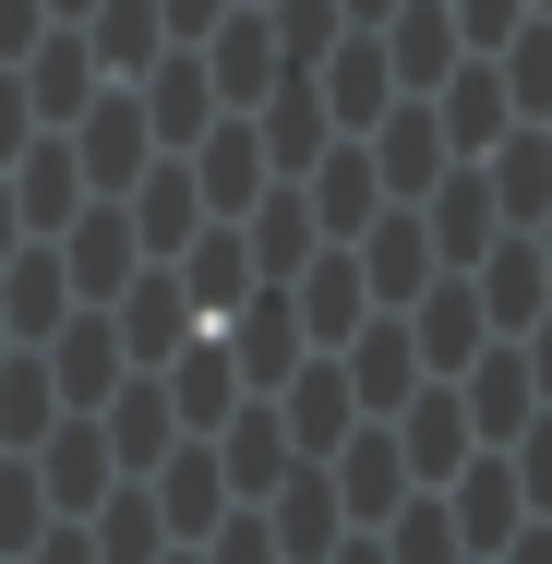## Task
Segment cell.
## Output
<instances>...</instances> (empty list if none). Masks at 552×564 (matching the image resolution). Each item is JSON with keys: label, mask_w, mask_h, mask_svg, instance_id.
Instances as JSON below:
<instances>
[{"label": "cell", "mask_w": 552, "mask_h": 564, "mask_svg": "<svg viewBox=\"0 0 552 564\" xmlns=\"http://www.w3.org/2000/svg\"><path fill=\"white\" fill-rule=\"evenodd\" d=\"M336 505H348V529H385L397 505H409V456H397V421H348V445L325 456Z\"/></svg>", "instance_id": "6da1fadb"}, {"label": "cell", "mask_w": 552, "mask_h": 564, "mask_svg": "<svg viewBox=\"0 0 552 564\" xmlns=\"http://www.w3.org/2000/svg\"><path fill=\"white\" fill-rule=\"evenodd\" d=\"M444 169H456V144H444V120H433V97H397V109L372 120V181L397 193V205H421Z\"/></svg>", "instance_id": "7a4b0ae2"}, {"label": "cell", "mask_w": 552, "mask_h": 564, "mask_svg": "<svg viewBox=\"0 0 552 564\" xmlns=\"http://www.w3.org/2000/svg\"><path fill=\"white\" fill-rule=\"evenodd\" d=\"M433 492H444V517H456V541H468V553H505V541L529 529V492H517L505 445L468 456V468H456V480H433Z\"/></svg>", "instance_id": "3957f363"}, {"label": "cell", "mask_w": 552, "mask_h": 564, "mask_svg": "<svg viewBox=\"0 0 552 564\" xmlns=\"http://www.w3.org/2000/svg\"><path fill=\"white\" fill-rule=\"evenodd\" d=\"M385 421H397V456H409V480H421V492L456 480L468 445H480V433H468V409H456V372H444V384H409V409H385Z\"/></svg>", "instance_id": "277c9868"}, {"label": "cell", "mask_w": 552, "mask_h": 564, "mask_svg": "<svg viewBox=\"0 0 552 564\" xmlns=\"http://www.w3.org/2000/svg\"><path fill=\"white\" fill-rule=\"evenodd\" d=\"M456 409H468V433H480V445H505V433L541 409V372H529V348H517V337H480V348H468V384H456Z\"/></svg>", "instance_id": "5b68a950"}, {"label": "cell", "mask_w": 552, "mask_h": 564, "mask_svg": "<svg viewBox=\"0 0 552 564\" xmlns=\"http://www.w3.org/2000/svg\"><path fill=\"white\" fill-rule=\"evenodd\" d=\"M336 360H348V397H360V421H385V409H409V384H421V337H409L397 313H360Z\"/></svg>", "instance_id": "8992f818"}, {"label": "cell", "mask_w": 552, "mask_h": 564, "mask_svg": "<svg viewBox=\"0 0 552 564\" xmlns=\"http://www.w3.org/2000/svg\"><path fill=\"white\" fill-rule=\"evenodd\" d=\"M277 421H289V445H301V456H336V445H348L360 397H348V360H336V348H313V360L277 384Z\"/></svg>", "instance_id": "52a82bcc"}, {"label": "cell", "mask_w": 552, "mask_h": 564, "mask_svg": "<svg viewBox=\"0 0 552 564\" xmlns=\"http://www.w3.org/2000/svg\"><path fill=\"white\" fill-rule=\"evenodd\" d=\"M109 325H120V360H144V372L193 337V289L169 276V252H156V276H144V264L120 276V313H109Z\"/></svg>", "instance_id": "ba28073f"}, {"label": "cell", "mask_w": 552, "mask_h": 564, "mask_svg": "<svg viewBox=\"0 0 552 564\" xmlns=\"http://www.w3.org/2000/svg\"><path fill=\"white\" fill-rule=\"evenodd\" d=\"M372 36H385V61H397V97H433L444 73L468 61V36H456V12H444V0H397Z\"/></svg>", "instance_id": "9c48e42d"}, {"label": "cell", "mask_w": 552, "mask_h": 564, "mask_svg": "<svg viewBox=\"0 0 552 564\" xmlns=\"http://www.w3.org/2000/svg\"><path fill=\"white\" fill-rule=\"evenodd\" d=\"M181 156H193V181H205V217H240V205L277 181V156H264V132H252V120H205Z\"/></svg>", "instance_id": "30bf717a"}, {"label": "cell", "mask_w": 552, "mask_h": 564, "mask_svg": "<svg viewBox=\"0 0 552 564\" xmlns=\"http://www.w3.org/2000/svg\"><path fill=\"white\" fill-rule=\"evenodd\" d=\"M264 529H277V553H289V564H325L336 541H348V505H336L325 456H301V468L277 480V505H264Z\"/></svg>", "instance_id": "8fae6325"}, {"label": "cell", "mask_w": 552, "mask_h": 564, "mask_svg": "<svg viewBox=\"0 0 552 564\" xmlns=\"http://www.w3.org/2000/svg\"><path fill=\"white\" fill-rule=\"evenodd\" d=\"M433 120H444V144H456V156H493V144H505V120H517V97H505L493 48H468V61H456V73L433 85Z\"/></svg>", "instance_id": "7c38bea8"}, {"label": "cell", "mask_w": 552, "mask_h": 564, "mask_svg": "<svg viewBox=\"0 0 552 564\" xmlns=\"http://www.w3.org/2000/svg\"><path fill=\"white\" fill-rule=\"evenodd\" d=\"M289 301H301V337H313V348H348V325L372 313V276H360V252H348V240H325V252L289 276Z\"/></svg>", "instance_id": "4fadbf2b"}, {"label": "cell", "mask_w": 552, "mask_h": 564, "mask_svg": "<svg viewBox=\"0 0 552 564\" xmlns=\"http://www.w3.org/2000/svg\"><path fill=\"white\" fill-rule=\"evenodd\" d=\"M433 252L444 264H480V252H493V240H505V205H493V169H480V156H456V169H444L433 181Z\"/></svg>", "instance_id": "5bb4252c"}, {"label": "cell", "mask_w": 552, "mask_h": 564, "mask_svg": "<svg viewBox=\"0 0 552 564\" xmlns=\"http://www.w3.org/2000/svg\"><path fill=\"white\" fill-rule=\"evenodd\" d=\"M433 228L409 217V205H372V228H360V276H372V301H397V313H409V301H421V289H433Z\"/></svg>", "instance_id": "9a60e30c"}, {"label": "cell", "mask_w": 552, "mask_h": 564, "mask_svg": "<svg viewBox=\"0 0 552 564\" xmlns=\"http://www.w3.org/2000/svg\"><path fill=\"white\" fill-rule=\"evenodd\" d=\"M144 73H156V85H144V132H156V156H181V144L217 120V73H205V48H156Z\"/></svg>", "instance_id": "2e32d148"}, {"label": "cell", "mask_w": 552, "mask_h": 564, "mask_svg": "<svg viewBox=\"0 0 552 564\" xmlns=\"http://www.w3.org/2000/svg\"><path fill=\"white\" fill-rule=\"evenodd\" d=\"M193 48H205V73H217V97H228V109H252V97L289 73V48H277V24H264V12H217Z\"/></svg>", "instance_id": "e0dca14e"}, {"label": "cell", "mask_w": 552, "mask_h": 564, "mask_svg": "<svg viewBox=\"0 0 552 564\" xmlns=\"http://www.w3.org/2000/svg\"><path fill=\"white\" fill-rule=\"evenodd\" d=\"M144 492H156L169 541H205V529L228 517V468H217V445H169L156 468H144Z\"/></svg>", "instance_id": "ac0fdd59"}, {"label": "cell", "mask_w": 552, "mask_h": 564, "mask_svg": "<svg viewBox=\"0 0 552 564\" xmlns=\"http://www.w3.org/2000/svg\"><path fill=\"white\" fill-rule=\"evenodd\" d=\"M313 97H325V120H372L397 109V61H385V36H336L325 61H313Z\"/></svg>", "instance_id": "d6986e66"}, {"label": "cell", "mask_w": 552, "mask_h": 564, "mask_svg": "<svg viewBox=\"0 0 552 564\" xmlns=\"http://www.w3.org/2000/svg\"><path fill=\"white\" fill-rule=\"evenodd\" d=\"M144 156H156L144 97H97V109H85V132H73V169H85L97 193H132V181H144Z\"/></svg>", "instance_id": "ffe728a7"}, {"label": "cell", "mask_w": 552, "mask_h": 564, "mask_svg": "<svg viewBox=\"0 0 552 564\" xmlns=\"http://www.w3.org/2000/svg\"><path fill=\"white\" fill-rule=\"evenodd\" d=\"M409 337H421V372H468V348L493 337V313H480L468 276H433V289L409 301Z\"/></svg>", "instance_id": "44dd1931"}, {"label": "cell", "mask_w": 552, "mask_h": 564, "mask_svg": "<svg viewBox=\"0 0 552 564\" xmlns=\"http://www.w3.org/2000/svg\"><path fill=\"white\" fill-rule=\"evenodd\" d=\"M468 289H480L493 337H517V325H529V313L552 301V264H541V240H529V228H505V240L480 252V276H468Z\"/></svg>", "instance_id": "7402d4cb"}, {"label": "cell", "mask_w": 552, "mask_h": 564, "mask_svg": "<svg viewBox=\"0 0 552 564\" xmlns=\"http://www.w3.org/2000/svg\"><path fill=\"white\" fill-rule=\"evenodd\" d=\"M120 217H132L144 252H181V240L205 228V181H193V156H169V169L144 156V181H132V205H120Z\"/></svg>", "instance_id": "603a6c76"}, {"label": "cell", "mask_w": 552, "mask_h": 564, "mask_svg": "<svg viewBox=\"0 0 552 564\" xmlns=\"http://www.w3.org/2000/svg\"><path fill=\"white\" fill-rule=\"evenodd\" d=\"M24 456H36V480H48L61 505H97V492L120 480V456H109V421H48V433H36Z\"/></svg>", "instance_id": "cb8c5ba5"}, {"label": "cell", "mask_w": 552, "mask_h": 564, "mask_svg": "<svg viewBox=\"0 0 552 564\" xmlns=\"http://www.w3.org/2000/svg\"><path fill=\"white\" fill-rule=\"evenodd\" d=\"M205 445H217L228 492H277V480L301 468V445H289V421H277V409H228L217 433H205Z\"/></svg>", "instance_id": "d4e9b609"}, {"label": "cell", "mask_w": 552, "mask_h": 564, "mask_svg": "<svg viewBox=\"0 0 552 564\" xmlns=\"http://www.w3.org/2000/svg\"><path fill=\"white\" fill-rule=\"evenodd\" d=\"M372 205H385L372 144H325V156H313V228H325V240H360V228H372Z\"/></svg>", "instance_id": "484cf974"}, {"label": "cell", "mask_w": 552, "mask_h": 564, "mask_svg": "<svg viewBox=\"0 0 552 564\" xmlns=\"http://www.w3.org/2000/svg\"><path fill=\"white\" fill-rule=\"evenodd\" d=\"M61 240H73L61 264H73V289H85V301H109L120 276H132V252H144V240H132V217H120V205H73V228H61Z\"/></svg>", "instance_id": "4316f807"}, {"label": "cell", "mask_w": 552, "mask_h": 564, "mask_svg": "<svg viewBox=\"0 0 552 564\" xmlns=\"http://www.w3.org/2000/svg\"><path fill=\"white\" fill-rule=\"evenodd\" d=\"M109 409V456H120V480H144L156 456L181 445V409H169V384H132V397H97Z\"/></svg>", "instance_id": "83f0119b"}, {"label": "cell", "mask_w": 552, "mask_h": 564, "mask_svg": "<svg viewBox=\"0 0 552 564\" xmlns=\"http://www.w3.org/2000/svg\"><path fill=\"white\" fill-rule=\"evenodd\" d=\"M493 205H505V228L552 217V132H517V120H505V144H493Z\"/></svg>", "instance_id": "f1b7e54d"}, {"label": "cell", "mask_w": 552, "mask_h": 564, "mask_svg": "<svg viewBox=\"0 0 552 564\" xmlns=\"http://www.w3.org/2000/svg\"><path fill=\"white\" fill-rule=\"evenodd\" d=\"M36 348H48V372H61V397H73V409H97V397H109V372H120V325H109V313H73L61 337H36Z\"/></svg>", "instance_id": "f546056e"}, {"label": "cell", "mask_w": 552, "mask_h": 564, "mask_svg": "<svg viewBox=\"0 0 552 564\" xmlns=\"http://www.w3.org/2000/svg\"><path fill=\"white\" fill-rule=\"evenodd\" d=\"M61 313H73V264H61V252H12V276H0V325H12V337H48Z\"/></svg>", "instance_id": "4dcf8cb0"}, {"label": "cell", "mask_w": 552, "mask_h": 564, "mask_svg": "<svg viewBox=\"0 0 552 564\" xmlns=\"http://www.w3.org/2000/svg\"><path fill=\"white\" fill-rule=\"evenodd\" d=\"M61 421V372H48V348L24 337V360H0V445H36Z\"/></svg>", "instance_id": "1f68e13d"}, {"label": "cell", "mask_w": 552, "mask_h": 564, "mask_svg": "<svg viewBox=\"0 0 552 564\" xmlns=\"http://www.w3.org/2000/svg\"><path fill=\"white\" fill-rule=\"evenodd\" d=\"M169 553V517H156V492L132 480V492H97V564H156Z\"/></svg>", "instance_id": "d6a6232c"}, {"label": "cell", "mask_w": 552, "mask_h": 564, "mask_svg": "<svg viewBox=\"0 0 552 564\" xmlns=\"http://www.w3.org/2000/svg\"><path fill=\"white\" fill-rule=\"evenodd\" d=\"M12 205H24V228H73V205H85V169H73L61 144H24V181H12Z\"/></svg>", "instance_id": "836d02e7"}, {"label": "cell", "mask_w": 552, "mask_h": 564, "mask_svg": "<svg viewBox=\"0 0 552 564\" xmlns=\"http://www.w3.org/2000/svg\"><path fill=\"white\" fill-rule=\"evenodd\" d=\"M85 48H97L109 73H144V61L169 48V12H156V0H97V36H85Z\"/></svg>", "instance_id": "e575fe53"}, {"label": "cell", "mask_w": 552, "mask_h": 564, "mask_svg": "<svg viewBox=\"0 0 552 564\" xmlns=\"http://www.w3.org/2000/svg\"><path fill=\"white\" fill-rule=\"evenodd\" d=\"M385 564H468L456 517H444V492H421V505H397V517H385Z\"/></svg>", "instance_id": "d590c367"}, {"label": "cell", "mask_w": 552, "mask_h": 564, "mask_svg": "<svg viewBox=\"0 0 552 564\" xmlns=\"http://www.w3.org/2000/svg\"><path fill=\"white\" fill-rule=\"evenodd\" d=\"M493 73H505V97H517L529 120H552V24H541V12H529V24L493 48Z\"/></svg>", "instance_id": "8d00e7d4"}, {"label": "cell", "mask_w": 552, "mask_h": 564, "mask_svg": "<svg viewBox=\"0 0 552 564\" xmlns=\"http://www.w3.org/2000/svg\"><path fill=\"white\" fill-rule=\"evenodd\" d=\"M36 73H24V97L36 109H85V85H97V48L85 36H48V48H24Z\"/></svg>", "instance_id": "74e56055"}, {"label": "cell", "mask_w": 552, "mask_h": 564, "mask_svg": "<svg viewBox=\"0 0 552 564\" xmlns=\"http://www.w3.org/2000/svg\"><path fill=\"white\" fill-rule=\"evenodd\" d=\"M264 24H277V48H289V73H313V61H325L336 36H348V0H277Z\"/></svg>", "instance_id": "f35d334b"}, {"label": "cell", "mask_w": 552, "mask_h": 564, "mask_svg": "<svg viewBox=\"0 0 552 564\" xmlns=\"http://www.w3.org/2000/svg\"><path fill=\"white\" fill-rule=\"evenodd\" d=\"M505 468H517V492H529V517H552V409H529V421L505 433Z\"/></svg>", "instance_id": "ab89813d"}, {"label": "cell", "mask_w": 552, "mask_h": 564, "mask_svg": "<svg viewBox=\"0 0 552 564\" xmlns=\"http://www.w3.org/2000/svg\"><path fill=\"white\" fill-rule=\"evenodd\" d=\"M205 564H289V553H277L264 505H240V517H217V529H205Z\"/></svg>", "instance_id": "60d3db41"}, {"label": "cell", "mask_w": 552, "mask_h": 564, "mask_svg": "<svg viewBox=\"0 0 552 564\" xmlns=\"http://www.w3.org/2000/svg\"><path fill=\"white\" fill-rule=\"evenodd\" d=\"M36 517H48V480H36V468H0V553H24Z\"/></svg>", "instance_id": "b9f144b4"}, {"label": "cell", "mask_w": 552, "mask_h": 564, "mask_svg": "<svg viewBox=\"0 0 552 564\" xmlns=\"http://www.w3.org/2000/svg\"><path fill=\"white\" fill-rule=\"evenodd\" d=\"M444 12H456V36H468V48H505V36L529 24V0H444Z\"/></svg>", "instance_id": "7bdbcfd3"}, {"label": "cell", "mask_w": 552, "mask_h": 564, "mask_svg": "<svg viewBox=\"0 0 552 564\" xmlns=\"http://www.w3.org/2000/svg\"><path fill=\"white\" fill-rule=\"evenodd\" d=\"M24 120H36V97H24V73H0V169L24 156Z\"/></svg>", "instance_id": "ee69618b"}, {"label": "cell", "mask_w": 552, "mask_h": 564, "mask_svg": "<svg viewBox=\"0 0 552 564\" xmlns=\"http://www.w3.org/2000/svg\"><path fill=\"white\" fill-rule=\"evenodd\" d=\"M156 12H169V36H181V48H193V36H205V24H217L228 0H156Z\"/></svg>", "instance_id": "f6af8a7d"}, {"label": "cell", "mask_w": 552, "mask_h": 564, "mask_svg": "<svg viewBox=\"0 0 552 564\" xmlns=\"http://www.w3.org/2000/svg\"><path fill=\"white\" fill-rule=\"evenodd\" d=\"M24 36H36V0H0V61H24Z\"/></svg>", "instance_id": "bcb514c9"}, {"label": "cell", "mask_w": 552, "mask_h": 564, "mask_svg": "<svg viewBox=\"0 0 552 564\" xmlns=\"http://www.w3.org/2000/svg\"><path fill=\"white\" fill-rule=\"evenodd\" d=\"M24 564H97V541H48V529H36V541H24Z\"/></svg>", "instance_id": "7dc6e473"}, {"label": "cell", "mask_w": 552, "mask_h": 564, "mask_svg": "<svg viewBox=\"0 0 552 564\" xmlns=\"http://www.w3.org/2000/svg\"><path fill=\"white\" fill-rule=\"evenodd\" d=\"M325 564H385V529H348V541H336Z\"/></svg>", "instance_id": "c3c4849f"}, {"label": "cell", "mask_w": 552, "mask_h": 564, "mask_svg": "<svg viewBox=\"0 0 552 564\" xmlns=\"http://www.w3.org/2000/svg\"><path fill=\"white\" fill-rule=\"evenodd\" d=\"M505 564H552V529H517V541H505Z\"/></svg>", "instance_id": "681fc988"}, {"label": "cell", "mask_w": 552, "mask_h": 564, "mask_svg": "<svg viewBox=\"0 0 552 564\" xmlns=\"http://www.w3.org/2000/svg\"><path fill=\"white\" fill-rule=\"evenodd\" d=\"M12 228H24V205H12V193H0V264H12Z\"/></svg>", "instance_id": "f907efd6"}, {"label": "cell", "mask_w": 552, "mask_h": 564, "mask_svg": "<svg viewBox=\"0 0 552 564\" xmlns=\"http://www.w3.org/2000/svg\"><path fill=\"white\" fill-rule=\"evenodd\" d=\"M385 12H397V0H348V24H385Z\"/></svg>", "instance_id": "816d5d0a"}, {"label": "cell", "mask_w": 552, "mask_h": 564, "mask_svg": "<svg viewBox=\"0 0 552 564\" xmlns=\"http://www.w3.org/2000/svg\"><path fill=\"white\" fill-rule=\"evenodd\" d=\"M156 564H205V553H193V541H181V553H156Z\"/></svg>", "instance_id": "f5cc1de1"}, {"label": "cell", "mask_w": 552, "mask_h": 564, "mask_svg": "<svg viewBox=\"0 0 552 564\" xmlns=\"http://www.w3.org/2000/svg\"><path fill=\"white\" fill-rule=\"evenodd\" d=\"M529 240H541V264H552V217H541V228H529Z\"/></svg>", "instance_id": "db71d44e"}, {"label": "cell", "mask_w": 552, "mask_h": 564, "mask_svg": "<svg viewBox=\"0 0 552 564\" xmlns=\"http://www.w3.org/2000/svg\"><path fill=\"white\" fill-rule=\"evenodd\" d=\"M61 12H97V0H61Z\"/></svg>", "instance_id": "11a10c76"}, {"label": "cell", "mask_w": 552, "mask_h": 564, "mask_svg": "<svg viewBox=\"0 0 552 564\" xmlns=\"http://www.w3.org/2000/svg\"><path fill=\"white\" fill-rule=\"evenodd\" d=\"M529 12H552V0H529Z\"/></svg>", "instance_id": "9f6ffc18"}, {"label": "cell", "mask_w": 552, "mask_h": 564, "mask_svg": "<svg viewBox=\"0 0 552 564\" xmlns=\"http://www.w3.org/2000/svg\"><path fill=\"white\" fill-rule=\"evenodd\" d=\"M468 564H493V553H468Z\"/></svg>", "instance_id": "6f0895ef"}, {"label": "cell", "mask_w": 552, "mask_h": 564, "mask_svg": "<svg viewBox=\"0 0 552 564\" xmlns=\"http://www.w3.org/2000/svg\"><path fill=\"white\" fill-rule=\"evenodd\" d=\"M541 132H552V120H541Z\"/></svg>", "instance_id": "680465c9"}]
</instances>
